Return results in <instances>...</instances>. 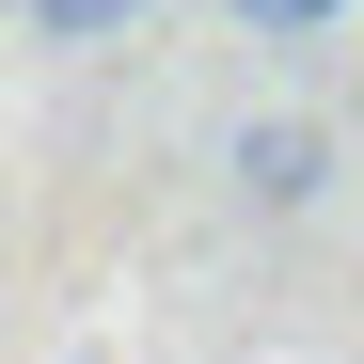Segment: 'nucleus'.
Segmentation results:
<instances>
[{
	"label": "nucleus",
	"mask_w": 364,
	"mask_h": 364,
	"mask_svg": "<svg viewBox=\"0 0 364 364\" xmlns=\"http://www.w3.org/2000/svg\"><path fill=\"white\" fill-rule=\"evenodd\" d=\"M222 174H237V206H269V222H285V206H317V191H333V127H317V111H254V127L222 143Z\"/></svg>",
	"instance_id": "1"
},
{
	"label": "nucleus",
	"mask_w": 364,
	"mask_h": 364,
	"mask_svg": "<svg viewBox=\"0 0 364 364\" xmlns=\"http://www.w3.org/2000/svg\"><path fill=\"white\" fill-rule=\"evenodd\" d=\"M16 16H32L48 48H127V32H143V0H16Z\"/></svg>",
	"instance_id": "2"
},
{
	"label": "nucleus",
	"mask_w": 364,
	"mask_h": 364,
	"mask_svg": "<svg viewBox=\"0 0 364 364\" xmlns=\"http://www.w3.org/2000/svg\"><path fill=\"white\" fill-rule=\"evenodd\" d=\"M348 0H237V32H333Z\"/></svg>",
	"instance_id": "3"
},
{
	"label": "nucleus",
	"mask_w": 364,
	"mask_h": 364,
	"mask_svg": "<svg viewBox=\"0 0 364 364\" xmlns=\"http://www.w3.org/2000/svg\"><path fill=\"white\" fill-rule=\"evenodd\" d=\"M0 16H16V0H0Z\"/></svg>",
	"instance_id": "4"
}]
</instances>
